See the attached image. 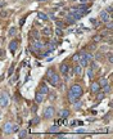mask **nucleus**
Wrapping results in <instances>:
<instances>
[{"label":"nucleus","instance_id":"nucleus-13","mask_svg":"<svg viewBox=\"0 0 113 139\" xmlns=\"http://www.w3.org/2000/svg\"><path fill=\"white\" fill-rule=\"evenodd\" d=\"M40 93L41 94H44V95H45V94H49V88L46 86V84L45 83H41V85H40Z\"/></svg>","mask_w":113,"mask_h":139},{"label":"nucleus","instance_id":"nucleus-38","mask_svg":"<svg viewBox=\"0 0 113 139\" xmlns=\"http://www.w3.org/2000/svg\"><path fill=\"white\" fill-rule=\"evenodd\" d=\"M112 10H113V9H112V5H109V7H108V13L112 14Z\"/></svg>","mask_w":113,"mask_h":139},{"label":"nucleus","instance_id":"nucleus-23","mask_svg":"<svg viewBox=\"0 0 113 139\" xmlns=\"http://www.w3.org/2000/svg\"><path fill=\"white\" fill-rule=\"evenodd\" d=\"M55 23H56V27H59V28H62V27L64 28L66 27V23H64L63 21H56Z\"/></svg>","mask_w":113,"mask_h":139},{"label":"nucleus","instance_id":"nucleus-4","mask_svg":"<svg viewBox=\"0 0 113 139\" xmlns=\"http://www.w3.org/2000/svg\"><path fill=\"white\" fill-rule=\"evenodd\" d=\"M9 103V97L5 91H0V107L1 108H5Z\"/></svg>","mask_w":113,"mask_h":139},{"label":"nucleus","instance_id":"nucleus-10","mask_svg":"<svg viewBox=\"0 0 113 139\" xmlns=\"http://www.w3.org/2000/svg\"><path fill=\"white\" fill-rule=\"evenodd\" d=\"M59 71H61L62 75H67L68 71H70V67H68L67 63H62V65L59 66Z\"/></svg>","mask_w":113,"mask_h":139},{"label":"nucleus","instance_id":"nucleus-35","mask_svg":"<svg viewBox=\"0 0 113 139\" xmlns=\"http://www.w3.org/2000/svg\"><path fill=\"white\" fill-rule=\"evenodd\" d=\"M24 21H26V17H24V18H21V21H19V25H21V26H23V25H24Z\"/></svg>","mask_w":113,"mask_h":139},{"label":"nucleus","instance_id":"nucleus-2","mask_svg":"<svg viewBox=\"0 0 113 139\" xmlns=\"http://www.w3.org/2000/svg\"><path fill=\"white\" fill-rule=\"evenodd\" d=\"M3 131H4V134H12L14 131H18V126L12 124V122H5L3 126Z\"/></svg>","mask_w":113,"mask_h":139},{"label":"nucleus","instance_id":"nucleus-7","mask_svg":"<svg viewBox=\"0 0 113 139\" xmlns=\"http://www.w3.org/2000/svg\"><path fill=\"white\" fill-rule=\"evenodd\" d=\"M99 18H100V21H103V22H109L111 21V14L108 13L107 10H102L100 12V14H99Z\"/></svg>","mask_w":113,"mask_h":139},{"label":"nucleus","instance_id":"nucleus-16","mask_svg":"<svg viewBox=\"0 0 113 139\" xmlns=\"http://www.w3.org/2000/svg\"><path fill=\"white\" fill-rule=\"evenodd\" d=\"M39 122H40V117H39V116H35V117H33L32 120H31L30 125H31V126H33V125H37Z\"/></svg>","mask_w":113,"mask_h":139},{"label":"nucleus","instance_id":"nucleus-32","mask_svg":"<svg viewBox=\"0 0 113 139\" xmlns=\"http://www.w3.org/2000/svg\"><path fill=\"white\" fill-rule=\"evenodd\" d=\"M90 22L93 23V26H94V27H96V26H98V21H96V20H94V18H93V20H90Z\"/></svg>","mask_w":113,"mask_h":139},{"label":"nucleus","instance_id":"nucleus-39","mask_svg":"<svg viewBox=\"0 0 113 139\" xmlns=\"http://www.w3.org/2000/svg\"><path fill=\"white\" fill-rule=\"evenodd\" d=\"M37 1H45V0H37Z\"/></svg>","mask_w":113,"mask_h":139},{"label":"nucleus","instance_id":"nucleus-22","mask_svg":"<svg viewBox=\"0 0 113 139\" xmlns=\"http://www.w3.org/2000/svg\"><path fill=\"white\" fill-rule=\"evenodd\" d=\"M96 94H98V97H96V100H98V102H100V100L105 97V93H99V91H98Z\"/></svg>","mask_w":113,"mask_h":139},{"label":"nucleus","instance_id":"nucleus-15","mask_svg":"<svg viewBox=\"0 0 113 139\" xmlns=\"http://www.w3.org/2000/svg\"><path fill=\"white\" fill-rule=\"evenodd\" d=\"M41 34L44 35V36H50V35H52V28L50 27H44L41 30Z\"/></svg>","mask_w":113,"mask_h":139},{"label":"nucleus","instance_id":"nucleus-3","mask_svg":"<svg viewBox=\"0 0 113 139\" xmlns=\"http://www.w3.org/2000/svg\"><path fill=\"white\" fill-rule=\"evenodd\" d=\"M42 48H45V44L41 43V41H39V40H35V41L31 43L30 50H31V52H33V53H39Z\"/></svg>","mask_w":113,"mask_h":139},{"label":"nucleus","instance_id":"nucleus-30","mask_svg":"<svg viewBox=\"0 0 113 139\" xmlns=\"http://www.w3.org/2000/svg\"><path fill=\"white\" fill-rule=\"evenodd\" d=\"M0 59H5V52L4 50H0Z\"/></svg>","mask_w":113,"mask_h":139},{"label":"nucleus","instance_id":"nucleus-33","mask_svg":"<svg viewBox=\"0 0 113 139\" xmlns=\"http://www.w3.org/2000/svg\"><path fill=\"white\" fill-rule=\"evenodd\" d=\"M13 71H14V65H12V66H10V68H9V72H8V74L12 76V74H13Z\"/></svg>","mask_w":113,"mask_h":139},{"label":"nucleus","instance_id":"nucleus-1","mask_svg":"<svg viewBox=\"0 0 113 139\" xmlns=\"http://www.w3.org/2000/svg\"><path fill=\"white\" fill-rule=\"evenodd\" d=\"M46 79H48V81L53 85V86H59L61 79H59V75H56L53 68L48 70V72H46Z\"/></svg>","mask_w":113,"mask_h":139},{"label":"nucleus","instance_id":"nucleus-18","mask_svg":"<svg viewBox=\"0 0 113 139\" xmlns=\"http://www.w3.org/2000/svg\"><path fill=\"white\" fill-rule=\"evenodd\" d=\"M15 32H17V28H15V27H10V28H9V31H8V35H9V36H14V35H15Z\"/></svg>","mask_w":113,"mask_h":139},{"label":"nucleus","instance_id":"nucleus-25","mask_svg":"<svg viewBox=\"0 0 113 139\" xmlns=\"http://www.w3.org/2000/svg\"><path fill=\"white\" fill-rule=\"evenodd\" d=\"M93 74H94V68L90 67L89 70H87V76H89L90 79H93Z\"/></svg>","mask_w":113,"mask_h":139},{"label":"nucleus","instance_id":"nucleus-27","mask_svg":"<svg viewBox=\"0 0 113 139\" xmlns=\"http://www.w3.org/2000/svg\"><path fill=\"white\" fill-rule=\"evenodd\" d=\"M31 34H33V39H35V40H39V39H40V36H39V32H37V31H33V32H32V31H31Z\"/></svg>","mask_w":113,"mask_h":139},{"label":"nucleus","instance_id":"nucleus-9","mask_svg":"<svg viewBox=\"0 0 113 139\" xmlns=\"http://www.w3.org/2000/svg\"><path fill=\"white\" fill-rule=\"evenodd\" d=\"M17 49H18V40H12L9 43V50L12 52V54H14L17 52Z\"/></svg>","mask_w":113,"mask_h":139},{"label":"nucleus","instance_id":"nucleus-26","mask_svg":"<svg viewBox=\"0 0 113 139\" xmlns=\"http://www.w3.org/2000/svg\"><path fill=\"white\" fill-rule=\"evenodd\" d=\"M55 34L56 35H58V36H63V31H62V28H56V30H55Z\"/></svg>","mask_w":113,"mask_h":139},{"label":"nucleus","instance_id":"nucleus-34","mask_svg":"<svg viewBox=\"0 0 113 139\" xmlns=\"http://www.w3.org/2000/svg\"><path fill=\"white\" fill-rule=\"evenodd\" d=\"M108 61H109V63L113 62V59H112V53H108Z\"/></svg>","mask_w":113,"mask_h":139},{"label":"nucleus","instance_id":"nucleus-17","mask_svg":"<svg viewBox=\"0 0 113 139\" xmlns=\"http://www.w3.org/2000/svg\"><path fill=\"white\" fill-rule=\"evenodd\" d=\"M81 72H82V67H81L80 65H77L76 67L73 68V74H76V75H81Z\"/></svg>","mask_w":113,"mask_h":139},{"label":"nucleus","instance_id":"nucleus-21","mask_svg":"<svg viewBox=\"0 0 113 139\" xmlns=\"http://www.w3.org/2000/svg\"><path fill=\"white\" fill-rule=\"evenodd\" d=\"M107 84H108V81H107V79H104V77H102V79H100V81H99V85H100V88H102V86H105Z\"/></svg>","mask_w":113,"mask_h":139},{"label":"nucleus","instance_id":"nucleus-28","mask_svg":"<svg viewBox=\"0 0 113 139\" xmlns=\"http://www.w3.org/2000/svg\"><path fill=\"white\" fill-rule=\"evenodd\" d=\"M49 50H50V52H52V50H54L55 49V43H49Z\"/></svg>","mask_w":113,"mask_h":139},{"label":"nucleus","instance_id":"nucleus-8","mask_svg":"<svg viewBox=\"0 0 113 139\" xmlns=\"http://www.w3.org/2000/svg\"><path fill=\"white\" fill-rule=\"evenodd\" d=\"M70 90H72L73 93L78 94V95H82V86H81V85H78V84L72 85V86L70 88Z\"/></svg>","mask_w":113,"mask_h":139},{"label":"nucleus","instance_id":"nucleus-37","mask_svg":"<svg viewBox=\"0 0 113 139\" xmlns=\"http://www.w3.org/2000/svg\"><path fill=\"white\" fill-rule=\"evenodd\" d=\"M99 40H102V36H100V35H99V36L94 37V41H99Z\"/></svg>","mask_w":113,"mask_h":139},{"label":"nucleus","instance_id":"nucleus-14","mask_svg":"<svg viewBox=\"0 0 113 139\" xmlns=\"http://www.w3.org/2000/svg\"><path fill=\"white\" fill-rule=\"evenodd\" d=\"M35 100H36V103H42L44 102V94H41L40 91H37L36 95H35Z\"/></svg>","mask_w":113,"mask_h":139},{"label":"nucleus","instance_id":"nucleus-6","mask_svg":"<svg viewBox=\"0 0 113 139\" xmlns=\"http://www.w3.org/2000/svg\"><path fill=\"white\" fill-rule=\"evenodd\" d=\"M81 95H78V94L73 93L72 90H68V100H70L71 103H76L78 99H80Z\"/></svg>","mask_w":113,"mask_h":139},{"label":"nucleus","instance_id":"nucleus-11","mask_svg":"<svg viewBox=\"0 0 113 139\" xmlns=\"http://www.w3.org/2000/svg\"><path fill=\"white\" fill-rule=\"evenodd\" d=\"M90 90H91V93H94V94H96L98 91L100 90V85H99V83H96V81H94V83L90 85Z\"/></svg>","mask_w":113,"mask_h":139},{"label":"nucleus","instance_id":"nucleus-12","mask_svg":"<svg viewBox=\"0 0 113 139\" xmlns=\"http://www.w3.org/2000/svg\"><path fill=\"white\" fill-rule=\"evenodd\" d=\"M68 116H70V111L68 109H61L58 112V117H61V119H67Z\"/></svg>","mask_w":113,"mask_h":139},{"label":"nucleus","instance_id":"nucleus-20","mask_svg":"<svg viewBox=\"0 0 113 139\" xmlns=\"http://www.w3.org/2000/svg\"><path fill=\"white\" fill-rule=\"evenodd\" d=\"M37 17L40 18V20H48V15H46L45 13H42V12H39V13H37Z\"/></svg>","mask_w":113,"mask_h":139},{"label":"nucleus","instance_id":"nucleus-5","mask_svg":"<svg viewBox=\"0 0 113 139\" xmlns=\"http://www.w3.org/2000/svg\"><path fill=\"white\" fill-rule=\"evenodd\" d=\"M55 113V109L53 106H48L45 109H44V117L45 119H52Z\"/></svg>","mask_w":113,"mask_h":139},{"label":"nucleus","instance_id":"nucleus-29","mask_svg":"<svg viewBox=\"0 0 113 139\" xmlns=\"http://www.w3.org/2000/svg\"><path fill=\"white\" fill-rule=\"evenodd\" d=\"M26 135H27V133H26V130H22V131L19 133V138H21V139H23V138H26Z\"/></svg>","mask_w":113,"mask_h":139},{"label":"nucleus","instance_id":"nucleus-24","mask_svg":"<svg viewBox=\"0 0 113 139\" xmlns=\"http://www.w3.org/2000/svg\"><path fill=\"white\" fill-rule=\"evenodd\" d=\"M48 131H49V133H56V131H58V126H56V125L52 126V128H49Z\"/></svg>","mask_w":113,"mask_h":139},{"label":"nucleus","instance_id":"nucleus-31","mask_svg":"<svg viewBox=\"0 0 113 139\" xmlns=\"http://www.w3.org/2000/svg\"><path fill=\"white\" fill-rule=\"evenodd\" d=\"M103 88H104V93H108V91H111V86H109L108 84H107L105 86H103Z\"/></svg>","mask_w":113,"mask_h":139},{"label":"nucleus","instance_id":"nucleus-19","mask_svg":"<svg viewBox=\"0 0 113 139\" xmlns=\"http://www.w3.org/2000/svg\"><path fill=\"white\" fill-rule=\"evenodd\" d=\"M81 53H82V52H80V53H77V54H75L73 57H72V61H73V62H78V61H80V58H81Z\"/></svg>","mask_w":113,"mask_h":139},{"label":"nucleus","instance_id":"nucleus-36","mask_svg":"<svg viewBox=\"0 0 113 139\" xmlns=\"http://www.w3.org/2000/svg\"><path fill=\"white\" fill-rule=\"evenodd\" d=\"M55 98H56V95H55V94H50V97H49V99H50V100H54V99H55Z\"/></svg>","mask_w":113,"mask_h":139}]
</instances>
